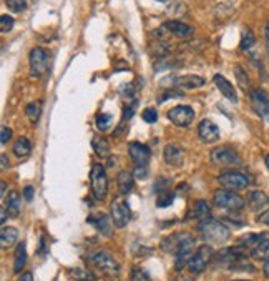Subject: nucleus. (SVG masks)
I'll return each mask as SVG.
<instances>
[{
    "mask_svg": "<svg viewBox=\"0 0 269 281\" xmlns=\"http://www.w3.org/2000/svg\"><path fill=\"white\" fill-rule=\"evenodd\" d=\"M234 75H236V80H238V83H239V87H241L243 90H248L249 87V78L248 75H246V72L243 70V67H236L234 68Z\"/></svg>",
    "mask_w": 269,
    "mask_h": 281,
    "instance_id": "nucleus-34",
    "label": "nucleus"
},
{
    "mask_svg": "<svg viewBox=\"0 0 269 281\" xmlns=\"http://www.w3.org/2000/svg\"><path fill=\"white\" fill-rule=\"evenodd\" d=\"M173 97H176V99H181L183 97V91L178 90V88H170L167 90L165 93L159 97V103H165V100H168V99H173Z\"/></svg>",
    "mask_w": 269,
    "mask_h": 281,
    "instance_id": "nucleus-42",
    "label": "nucleus"
},
{
    "mask_svg": "<svg viewBox=\"0 0 269 281\" xmlns=\"http://www.w3.org/2000/svg\"><path fill=\"white\" fill-rule=\"evenodd\" d=\"M110 123H112V115L110 113H100L98 117H96V128L100 131H106L110 128Z\"/></svg>",
    "mask_w": 269,
    "mask_h": 281,
    "instance_id": "nucleus-35",
    "label": "nucleus"
},
{
    "mask_svg": "<svg viewBox=\"0 0 269 281\" xmlns=\"http://www.w3.org/2000/svg\"><path fill=\"white\" fill-rule=\"evenodd\" d=\"M153 50H154V54H156L158 57H165V55L170 54V47L167 43H156Z\"/></svg>",
    "mask_w": 269,
    "mask_h": 281,
    "instance_id": "nucleus-44",
    "label": "nucleus"
},
{
    "mask_svg": "<svg viewBox=\"0 0 269 281\" xmlns=\"http://www.w3.org/2000/svg\"><path fill=\"white\" fill-rule=\"evenodd\" d=\"M234 281H249V279H234Z\"/></svg>",
    "mask_w": 269,
    "mask_h": 281,
    "instance_id": "nucleus-55",
    "label": "nucleus"
},
{
    "mask_svg": "<svg viewBox=\"0 0 269 281\" xmlns=\"http://www.w3.org/2000/svg\"><path fill=\"white\" fill-rule=\"evenodd\" d=\"M28 60H30V68H32V75L33 77H40V75H43V73L47 72L48 55H47V52H45L43 49H33L30 52Z\"/></svg>",
    "mask_w": 269,
    "mask_h": 281,
    "instance_id": "nucleus-11",
    "label": "nucleus"
},
{
    "mask_svg": "<svg viewBox=\"0 0 269 281\" xmlns=\"http://www.w3.org/2000/svg\"><path fill=\"white\" fill-rule=\"evenodd\" d=\"M181 281H193V279H186V278H185V279H181Z\"/></svg>",
    "mask_w": 269,
    "mask_h": 281,
    "instance_id": "nucleus-56",
    "label": "nucleus"
},
{
    "mask_svg": "<svg viewBox=\"0 0 269 281\" xmlns=\"http://www.w3.org/2000/svg\"><path fill=\"white\" fill-rule=\"evenodd\" d=\"M213 203L216 208L220 210H230V211H239L244 208V198L241 195H238L236 192L233 190H226V188H223V190L214 192L213 195Z\"/></svg>",
    "mask_w": 269,
    "mask_h": 281,
    "instance_id": "nucleus-2",
    "label": "nucleus"
},
{
    "mask_svg": "<svg viewBox=\"0 0 269 281\" xmlns=\"http://www.w3.org/2000/svg\"><path fill=\"white\" fill-rule=\"evenodd\" d=\"M190 233H175V235H168L167 238H163L162 242V248L163 251H167V253H173L176 255L180 250V246L183 245V242L186 240V237Z\"/></svg>",
    "mask_w": 269,
    "mask_h": 281,
    "instance_id": "nucleus-20",
    "label": "nucleus"
},
{
    "mask_svg": "<svg viewBox=\"0 0 269 281\" xmlns=\"http://www.w3.org/2000/svg\"><path fill=\"white\" fill-rule=\"evenodd\" d=\"M218 183L226 188V190H233V192H239L248 188L249 185V176L241 173V171H225L218 176Z\"/></svg>",
    "mask_w": 269,
    "mask_h": 281,
    "instance_id": "nucleus-7",
    "label": "nucleus"
},
{
    "mask_svg": "<svg viewBox=\"0 0 269 281\" xmlns=\"http://www.w3.org/2000/svg\"><path fill=\"white\" fill-rule=\"evenodd\" d=\"M33 195H35V188H33V186L28 185V186L24 188V197H25L27 202H32V200H33Z\"/></svg>",
    "mask_w": 269,
    "mask_h": 281,
    "instance_id": "nucleus-47",
    "label": "nucleus"
},
{
    "mask_svg": "<svg viewBox=\"0 0 269 281\" xmlns=\"http://www.w3.org/2000/svg\"><path fill=\"white\" fill-rule=\"evenodd\" d=\"M251 256H253L254 260H259L264 263L269 260V233L266 235V238L256 246V248L251 250Z\"/></svg>",
    "mask_w": 269,
    "mask_h": 281,
    "instance_id": "nucleus-26",
    "label": "nucleus"
},
{
    "mask_svg": "<svg viewBox=\"0 0 269 281\" xmlns=\"http://www.w3.org/2000/svg\"><path fill=\"white\" fill-rule=\"evenodd\" d=\"M198 135L204 143H214L220 140V128L211 120L204 118L198 125Z\"/></svg>",
    "mask_w": 269,
    "mask_h": 281,
    "instance_id": "nucleus-16",
    "label": "nucleus"
},
{
    "mask_svg": "<svg viewBox=\"0 0 269 281\" xmlns=\"http://www.w3.org/2000/svg\"><path fill=\"white\" fill-rule=\"evenodd\" d=\"M156 2H162V4H165V2H168V0H156Z\"/></svg>",
    "mask_w": 269,
    "mask_h": 281,
    "instance_id": "nucleus-54",
    "label": "nucleus"
},
{
    "mask_svg": "<svg viewBox=\"0 0 269 281\" xmlns=\"http://www.w3.org/2000/svg\"><path fill=\"white\" fill-rule=\"evenodd\" d=\"M257 221L262 223V225L269 226V208H267V210H264V211H261V213L257 215Z\"/></svg>",
    "mask_w": 269,
    "mask_h": 281,
    "instance_id": "nucleus-46",
    "label": "nucleus"
},
{
    "mask_svg": "<svg viewBox=\"0 0 269 281\" xmlns=\"http://www.w3.org/2000/svg\"><path fill=\"white\" fill-rule=\"evenodd\" d=\"M0 162H2V170H9V166H10V162H9L7 155H5V153H2V155H0Z\"/></svg>",
    "mask_w": 269,
    "mask_h": 281,
    "instance_id": "nucleus-48",
    "label": "nucleus"
},
{
    "mask_svg": "<svg viewBox=\"0 0 269 281\" xmlns=\"http://www.w3.org/2000/svg\"><path fill=\"white\" fill-rule=\"evenodd\" d=\"M141 118L145 120L146 123H154L158 120V112L154 110V108H145V110L141 112Z\"/></svg>",
    "mask_w": 269,
    "mask_h": 281,
    "instance_id": "nucleus-40",
    "label": "nucleus"
},
{
    "mask_svg": "<svg viewBox=\"0 0 269 281\" xmlns=\"http://www.w3.org/2000/svg\"><path fill=\"white\" fill-rule=\"evenodd\" d=\"M90 185L93 197L96 200H105L108 193V176L105 171V166L100 163H95L90 170Z\"/></svg>",
    "mask_w": 269,
    "mask_h": 281,
    "instance_id": "nucleus-3",
    "label": "nucleus"
},
{
    "mask_svg": "<svg viewBox=\"0 0 269 281\" xmlns=\"http://www.w3.org/2000/svg\"><path fill=\"white\" fill-rule=\"evenodd\" d=\"M175 202L173 192H163L156 195V206L158 208H168V206Z\"/></svg>",
    "mask_w": 269,
    "mask_h": 281,
    "instance_id": "nucleus-32",
    "label": "nucleus"
},
{
    "mask_svg": "<svg viewBox=\"0 0 269 281\" xmlns=\"http://www.w3.org/2000/svg\"><path fill=\"white\" fill-rule=\"evenodd\" d=\"M5 208H7L10 216H19L20 210H22V203H20V195L17 192H12L5 200Z\"/></svg>",
    "mask_w": 269,
    "mask_h": 281,
    "instance_id": "nucleus-25",
    "label": "nucleus"
},
{
    "mask_svg": "<svg viewBox=\"0 0 269 281\" xmlns=\"http://www.w3.org/2000/svg\"><path fill=\"white\" fill-rule=\"evenodd\" d=\"M262 271H264V274L269 278V260L264 263V268H262Z\"/></svg>",
    "mask_w": 269,
    "mask_h": 281,
    "instance_id": "nucleus-51",
    "label": "nucleus"
},
{
    "mask_svg": "<svg viewBox=\"0 0 269 281\" xmlns=\"http://www.w3.org/2000/svg\"><path fill=\"white\" fill-rule=\"evenodd\" d=\"M27 265V250H25V243H20L15 250V258H14V271L20 273L22 269Z\"/></svg>",
    "mask_w": 269,
    "mask_h": 281,
    "instance_id": "nucleus-28",
    "label": "nucleus"
},
{
    "mask_svg": "<svg viewBox=\"0 0 269 281\" xmlns=\"http://www.w3.org/2000/svg\"><path fill=\"white\" fill-rule=\"evenodd\" d=\"M5 4H7V7L15 14L24 12L27 9V0H5Z\"/></svg>",
    "mask_w": 269,
    "mask_h": 281,
    "instance_id": "nucleus-37",
    "label": "nucleus"
},
{
    "mask_svg": "<svg viewBox=\"0 0 269 281\" xmlns=\"http://www.w3.org/2000/svg\"><path fill=\"white\" fill-rule=\"evenodd\" d=\"M14 19L10 15H2L0 17V32L2 33H9L14 28Z\"/></svg>",
    "mask_w": 269,
    "mask_h": 281,
    "instance_id": "nucleus-39",
    "label": "nucleus"
},
{
    "mask_svg": "<svg viewBox=\"0 0 269 281\" xmlns=\"http://www.w3.org/2000/svg\"><path fill=\"white\" fill-rule=\"evenodd\" d=\"M248 205H249V208L253 211H261V210H264L266 206L269 205V197L264 192H261V190L249 192Z\"/></svg>",
    "mask_w": 269,
    "mask_h": 281,
    "instance_id": "nucleus-22",
    "label": "nucleus"
},
{
    "mask_svg": "<svg viewBox=\"0 0 269 281\" xmlns=\"http://www.w3.org/2000/svg\"><path fill=\"white\" fill-rule=\"evenodd\" d=\"M128 152H130V157L133 160L135 166H148V162H150V158H151V152L146 145H143V143H138V142H131L128 147Z\"/></svg>",
    "mask_w": 269,
    "mask_h": 281,
    "instance_id": "nucleus-13",
    "label": "nucleus"
},
{
    "mask_svg": "<svg viewBox=\"0 0 269 281\" xmlns=\"http://www.w3.org/2000/svg\"><path fill=\"white\" fill-rule=\"evenodd\" d=\"M201 237L209 243L223 245L230 240V230L226 228V225L223 221L213 220V218H208V220H203L198 226Z\"/></svg>",
    "mask_w": 269,
    "mask_h": 281,
    "instance_id": "nucleus-1",
    "label": "nucleus"
},
{
    "mask_svg": "<svg viewBox=\"0 0 269 281\" xmlns=\"http://www.w3.org/2000/svg\"><path fill=\"white\" fill-rule=\"evenodd\" d=\"M168 118L176 127H181V128L188 127L194 118V110L188 105H176L171 110H168Z\"/></svg>",
    "mask_w": 269,
    "mask_h": 281,
    "instance_id": "nucleus-9",
    "label": "nucleus"
},
{
    "mask_svg": "<svg viewBox=\"0 0 269 281\" xmlns=\"http://www.w3.org/2000/svg\"><path fill=\"white\" fill-rule=\"evenodd\" d=\"M91 147H93L95 153L98 155L100 158L110 157V145H108V142L105 138H101V136H93V140H91Z\"/></svg>",
    "mask_w": 269,
    "mask_h": 281,
    "instance_id": "nucleus-29",
    "label": "nucleus"
},
{
    "mask_svg": "<svg viewBox=\"0 0 269 281\" xmlns=\"http://www.w3.org/2000/svg\"><path fill=\"white\" fill-rule=\"evenodd\" d=\"M251 102H253L254 110L259 113L262 118H266L269 122V99L264 93V90L254 88L253 91H251Z\"/></svg>",
    "mask_w": 269,
    "mask_h": 281,
    "instance_id": "nucleus-17",
    "label": "nucleus"
},
{
    "mask_svg": "<svg viewBox=\"0 0 269 281\" xmlns=\"http://www.w3.org/2000/svg\"><path fill=\"white\" fill-rule=\"evenodd\" d=\"M165 30H168L171 35L178 37V38H188L191 37L194 33V28L186 25L185 22H180V20H170L167 22V24L163 25Z\"/></svg>",
    "mask_w": 269,
    "mask_h": 281,
    "instance_id": "nucleus-18",
    "label": "nucleus"
},
{
    "mask_svg": "<svg viewBox=\"0 0 269 281\" xmlns=\"http://www.w3.org/2000/svg\"><path fill=\"white\" fill-rule=\"evenodd\" d=\"M266 166H267V168H269V155H267V157H266Z\"/></svg>",
    "mask_w": 269,
    "mask_h": 281,
    "instance_id": "nucleus-53",
    "label": "nucleus"
},
{
    "mask_svg": "<svg viewBox=\"0 0 269 281\" xmlns=\"http://www.w3.org/2000/svg\"><path fill=\"white\" fill-rule=\"evenodd\" d=\"M254 35H253V32L251 30H246L244 33H243V40H241V50H244V52H249L251 49L254 47Z\"/></svg>",
    "mask_w": 269,
    "mask_h": 281,
    "instance_id": "nucleus-36",
    "label": "nucleus"
},
{
    "mask_svg": "<svg viewBox=\"0 0 269 281\" xmlns=\"http://www.w3.org/2000/svg\"><path fill=\"white\" fill-rule=\"evenodd\" d=\"M213 80H214V83H216V87H218V90L221 91V95H225L226 99L230 102H233V103H238V93H236V90H234L233 83L230 82V80L223 77L221 73H216Z\"/></svg>",
    "mask_w": 269,
    "mask_h": 281,
    "instance_id": "nucleus-19",
    "label": "nucleus"
},
{
    "mask_svg": "<svg viewBox=\"0 0 269 281\" xmlns=\"http://www.w3.org/2000/svg\"><path fill=\"white\" fill-rule=\"evenodd\" d=\"M30 152H32V145H30V142H28V138H25V136H20V138L14 143V155H17L19 158L28 157Z\"/></svg>",
    "mask_w": 269,
    "mask_h": 281,
    "instance_id": "nucleus-30",
    "label": "nucleus"
},
{
    "mask_svg": "<svg viewBox=\"0 0 269 281\" xmlns=\"http://www.w3.org/2000/svg\"><path fill=\"white\" fill-rule=\"evenodd\" d=\"M110 216L113 220V225L117 228H125L131 220L130 205L127 203L125 197H118L110 205Z\"/></svg>",
    "mask_w": 269,
    "mask_h": 281,
    "instance_id": "nucleus-5",
    "label": "nucleus"
},
{
    "mask_svg": "<svg viewBox=\"0 0 269 281\" xmlns=\"http://www.w3.org/2000/svg\"><path fill=\"white\" fill-rule=\"evenodd\" d=\"M209 215H211V206H209V203L206 202V200H198V202L194 203L193 216L196 218L198 221H203V220H208Z\"/></svg>",
    "mask_w": 269,
    "mask_h": 281,
    "instance_id": "nucleus-27",
    "label": "nucleus"
},
{
    "mask_svg": "<svg viewBox=\"0 0 269 281\" xmlns=\"http://www.w3.org/2000/svg\"><path fill=\"white\" fill-rule=\"evenodd\" d=\"M90 263L91 265H95L98 269H101L103 273L106 274V276H113V278H118L120 274V266L117 260L113 258L108 251H96V253L90 255Z\"/></svg>",
    "mask_w": 269,
    "mask_h": 281,
    "instance_id": "nucleus-4",
    "label": "nucleus"
},
{
    "mask_svg": "<svg viewBox=\"0 0 269 281\" xmlns=\"http://www.w3.org/2000/svg\"><path fill=\"white\" fill-rule=\"evenodd\" d=\"M40 112H42V108H40V103L38 102H32L28 103L27 108H25V113L28 120H30L32 123H37L38 118H40Z\"/></svg>",
    "mask_w": 269,
    "mask_h": 281,
    "instance_id": "nucleus-31",
    "label": "nucleus"
},
{
    "mask_svg": "<svg viewBox=\"0 0 269 281\" xmlns=\"http://www.w3.org/2000/svg\"><path fill=\"white\" fill-rule=\"evenodd\" d=\"M165 82H170V83H173L176 88H199V87H203L206 80L203 77H199V75H173V77H170L167 78Z\"/></svg>",
    "mask_w": 269,
    "mask_h": 281,
    "instance_id": "nucleus-14",
    "label": "nucleus"
},
{
    "mask_svg": "<svg viewBox=\"0 0 269 281\" xmlns=\"http://www.w3.org/2000/svg\"><path fill=\"white\" fill-rule=\"evenodd\" d=\"M209 155H211V162L218 166H233L241 163L238 153L231 147H216L211 150Z\"/></svg>",
    "mask_w": 269,
    "mask_h": 281,
    "instance_id": "nucleus-8",
    "label": "nucleus"
},
{
    "mask_svg": "<svg viewBox=\"0 0 269 281\" xmlns=\"http://www.w3.org/2000/svg\"><path fill=\"white\" fill-rule=\"evenodd\" d=\"M168 188H170V180H167V178H158V181L154 183V192L156 193L168 192Z\"/></svg>",
    "mask_w": 269,
    "mask_h": 281,
    "instance_id": "nucleus-43",
    "label": "nucleus"
},
{
    "mask_svg": "<svg viewBox=\"0 0 269 281\" xmlns=\"http://www.w3.org/2000/svg\"><path fill=\"white\" fill-rule=\"evenodd\" d=\"M0 211H2V221H0V223H2V225H5V221H7V213H9V211H7V208H5V206H4V208H0Z\"/></svg>",
    "mask_w": 269,
    "mask_h": 281,
    "instance_id": "nucleus-49",
    "label": "nucleus"
},
{
    "mask_svg": "<svg viewBox=\"0 0 269 281\" xmlns=\"http://www.w3.org/2000/svg\"><path fill=\"white\" fill-rule=\"evenodd\" d=\"M131 281H151L150 274H148L145 269L140 266H133L131 268V274H130Z\"/></svg>",
    "mask_w": 269,
    "mask_h": 281,
    "instance_id": "nucleus-33",
    "label": "nucleus"
},
{
    "mask_svg": "<svg viewBox=\"0 0 269 281\" xmlns=\"http://www.w3.org/2000/svg\"><path fill=\"white\" fill-rule=\"evenodd\" d=\"M88 223L91 226L96 228V231L105 235V237H112L113 235V220L112 216H108L105 213H93L88 216Z\"/></svg>",
    "mask_w": 269,
    "mask_h": 281,
    "instance_id": "nucleus-15",
    "label": "nucleus"
},
{
    "mask_svg": "<svg viewBox=\"0 0 269 281\" xmlns=\"http://www.w3.org/2000/svg\"><path fill=\"white\" fill-rule=\"evenodd\" d=\"M10 136H12V130H10L9 127H2V133H0V143L5 145V143L10 140Z\"/></svg>",
    "mask_w": 269,
    "mask_h": 281,
    "instance_id": "nucleus-45",
    "label": "nucleus"
},
{
    "mask_svg": "<svg viewBox=\"0 0 269 281\" xmlns=\"http://www.w3.org/2000/svg\"><path fill=\"white\" fill-rule=\"evenodd\" d=\"M213 248H211V245H201L199 248L194 251L190 263H188V269H190L191 274H199L203 273L206 266L209 265L211 258H213Z\"/></svg>",
    "mask_w": 269,
    "mask_h": 281,
    "instance_id": "nucleus-6",
    "label": "nucleus"
},
{
    "mask_svg": "<svg viewBox=\"0 0 269 281\" xmlns=\"http://www.w3.org/2000/svg\"><path fill=\"white\" fill-rule=\"evenodd\" d=\"M118 188H120V192H122V195L125 197V195H128L131 190H133V186H135V178H133V175L130 173V171L127 170H122L118 173Z\"/></svg>",
    "mask_w": 269,
    "mask_h": 281,
    "instance_id": "nucleus-24",
    "label": "nucleus"
},
{
    "mask_svg": "<svg viewBox=\"0 0 269 281\" xmlns=\"http://www.w3.org/2000/svg\"><path fill=\"white\" fill-rule=\"evenodd\" d=\"M136 107H138V102L136 100H131L127 107H125V110H123V118H122V123H125L127 120H130L131 117H133V113L136 110Z\"/></svg>",
    "mask_w": 269,
    "mask_h": 281,
    "instance_id": "nucleus-41",
    "label": "nucleus"
},
{
    "mask_svg": "<svg viewBox=\"0 0 269 281\" xmlns=\"http://www.w3.org/2000/svg\"><path fill=\"white\" fill-rule=\"evenodd\" d=\"M249 256V251L246 246L238 245V246H230V248H225L218 255V261L220 263H228V265H233L236 261L246 260Z\"/></svg>",
    "mask_w": 269,
    "mask_h": 281,
    "instance_id": "nucleus-12",
    "label": "nucleus"
},
{
    "mask_svg": "<svg viewBox=\"0 0 269 281\" xmlns=\"http://www.w3.org/2000/svg\"><path fill=\"white\" fill-rule=\"evenodd\" d=\"M73 276L77 278V281H95L93 273L88 271V269H83V268L73 269Z\"/></svg>",
    "mask_w": 269,
    "mask_h": 281,
    "instance_id": "nucleus-38",
    "label": "nucleus"
},
{
    "mask_svg": "<svg viewBox=\"0 0 269 281\" xmlns=\"http://www.w3.org/2000/svg\"><path fill=\"white\" fill-rule=\"evenodd\" d=\"M194 245H196V240H194L193 235H188L186 240L180 246L178 253H176V261H175V269H176V271H181L183 268L188 266V263H190L191 256H193Z\"/></svg>",
    "mask_w": 269,
    "mask_h": 281,
    "instance_id": "nucleus-10",
    "label": "nucleus"
},
{
    "mask_svg": "<svg viewBox=\"0 0 269 281\" xmlns=\"http://www.w3.org/2000/svg\"><path fill=\"white\" fill-rule=\"evenodd\" d=\"M19 240V230L14 226H2V231H0V246L2 250H9L10 246H14L15 242Z\"/></svg>",
    "mask_w": 269,
    "mask_h": 281,
    "instance_id": "nucleus-23",
    "label": "nucleus"
},
{
    "mask_svg": "<svg viewBox=\"0 0 269 281\" xmlns=\"http://www.w3.org/2000/svg\"><path fill=\"white\" fill-rule=\"evenodd\" d=\"M163 158L171 166H181L183 160H185V150L176 145H167L163 152Z\"/></svg>",
    "mask_w": 269,
    "mask_h": 281,
    "instance_id": "nucleus-21",
    "label": "nucleus"
},
{
    "mask_svg": "<svg viewBox=\"0 0 269 281\" xmlns=\"http://www.w3.org/2000/svg\"><path fill=\"white\" fill-rule=\"evenodd\" d=\"M20 281H33V276H32V273H24V274H22Z\"/></svg>",
    "mask_w": 269,
    "mask_h": 281,
    "instance_id": "nucleus-50",
    "label": "nucleus"
},
{
    "mask_svg": "<svg viewBox=\"0 0 269 281\" xmlns=\"http://www.w3.org/2000/svg\"><path fill=\"white\" fill-rule=\"evenodd\" d=\"M0 185H2V195H0V197L5 198V193H7V185H5V181H2Z\"/></svg>",
    "mask_w": 269,
    "mask_h": 281,
    "instance_id": "nucleus-52",
    "label": "nucleus"
}]
</instances>
